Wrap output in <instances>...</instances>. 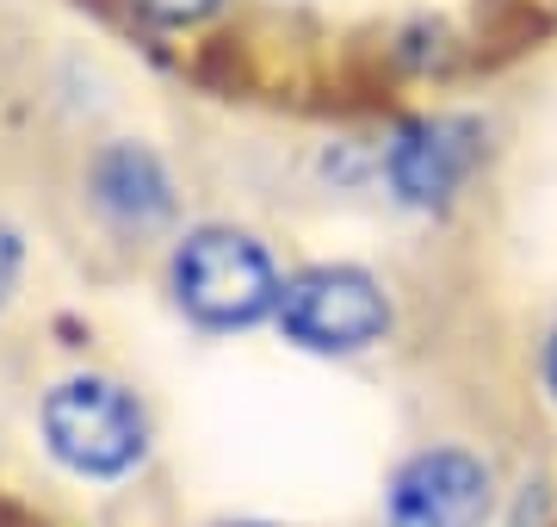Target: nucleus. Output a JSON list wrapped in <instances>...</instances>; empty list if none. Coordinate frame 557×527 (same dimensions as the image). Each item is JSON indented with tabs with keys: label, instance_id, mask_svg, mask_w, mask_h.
I'll return each instance as SVG.
<instances>
[{
	"label": "nucleus",
	"instance_id": "obj_1",
	"mask_svg": "<svg viewBox=\"0 0 557 527\" xmlns=\"http://www.w3.org/2000/svg\"><path fill=\"white\" fill-rule=\"evenodd\" d=\"M174 298L199 329H255L260 317H278V280L273 255L248 236V230H223L205 223L174 248Z\"/></svg>",
	"mask_w": 557,
	"mask_h": 527
},
{
	"label": "nucleus",
	"instance_id": "obj_2",
	"mask_svg": "<svg viewBox=\"0 0 557 527\" xmlns=\"http://www.w3.org/2000/svg\"><path fill=\"white\" fill-rule=\"evenodd\" d=\"M38 428H44V446L75 478H124L149 453L143 404L119 379H100V372H75V379L50 385V397L38 409Z\"/></svg>",
	"mask_w": 557,
	"mask_h": 527
},
{
	"label": "nucleus",
	"instance_id": "obj_3",
	"mask_svg": "<svg viewBox=\"0 0 557 527\" xmlns=\"http://www.w3.org/2000/svg\"><path fill=\"white\" fill-rule=\"evenodd\" d=\"M278 329L304 354H366L391 335V298L366 267H304L278 292Z\"/></svg>",
	"mask_w": 557,
	"mask_h": 527
},
{
	"label": "nucleus",
	"instance_id": "obj_4",
	"mask_svg": "<svg viewBox=\"0 0 557 527\" xmlns=\"http://www.w3.org/2000/svg\"><path fill=\"white\" fill-rule=\"evenodd\" d=\"M496 515V471L471 446H421L384 485V527H483Z\"/></svg>",
	"mask_w": 557,
	"mask_h": 527
},
{
	"label": "nucleus",
	"instance_id": "obj_5",
	"mask_svg": "<svg viewBox=\"0 0 557 527\" xmlns=\"http://www.w3.org/2000/svg\"><path fill=\"white\" fill-rule=\"evenodd\" d=\"M483 162V124L465 112H434V119H409L384 149V174L391 193L416 211H440L458 199V186L478 174Z\"/></svg>",
	"mask_w": 557,
	"mask_h": 527
},
{
	"label": "nucleus",
	"instance_id": "obj_6",
	"mask_svg": "<svg viewBox=\"0 0 557 527\" xmlns=\"http://www.w3.org/2000/svg\"><path fill=\"white\" fill-rule=\"evenodd\" d=\"M87 186H94V205L112 223H124V230H156V223L174 218V181L143 143L100 149L94 168H87Z\"/></svg>",
	"mask_w": 557,
	"mask_h": 527
},
{
	"label": "nucleus",
	"instance_id": "obj_7",
	"mask_svg": "<svg viewBox=\"0 0 557 527\" xmlns=\"http://www.w3.org/2000/svg\"><path fill=\"white\" fill-rule=\"evenodd\" d=\"M223 0H131V13L137 20H149V25H199V20H211Z\"/></svg>",
	"mask_w": 557,
	"mask_h": 527
},
{
	"label": "nucleus",
	"instance_id": "obj_8",
	"mask_svg": "<svg viewBox=\"0 0 557 527\" xmlns=\"http://www.w3.org/2000/svg\"><path fill=\"white\" fill-rule=\"evenodd\" d=\"M20 267H25V248H20V236L0 223V305L13 298V285H20Z\"/></svg>",
	"mask_w": 557,
	"mask_h": 527
},
{
	"label": "nucleus",
	"instance_id": "obj_9",
	"mask_svg": "<svg viewBox=\"0 0 557 527\" xmlns=\"http://www.w3.org/2000/svg\"><path fill=\"white\" fill-rule=\"evenodd\" d=\"M545 391H552V404H557V329H552V342H545Z\"/></svg>",
	"mask_w": 557,
	"mask_h": 527
},
{
	"label": "nucleus",
	"instance_id": "obj_10",
	"mask_svg": "<svg viewBox=\"0 0 557 527\" xmlns=\"http://www.w3.org/2000/svg\"><path fill=\"white\" fill-rule=\"evenodd\" d=\"M236 527H260V522H236Z\"/></svg>",
	"mask_w": 557,
	"mask_h": 527
}]
</instances>
